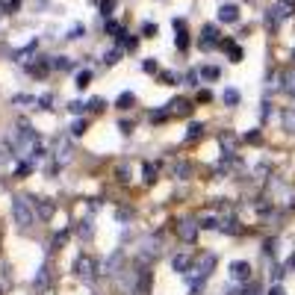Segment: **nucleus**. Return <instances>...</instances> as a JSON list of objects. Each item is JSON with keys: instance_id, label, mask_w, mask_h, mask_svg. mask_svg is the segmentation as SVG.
Masks as SVG:
<instances>
[{"instance_id": "f257e3e1", "label": "nucleus", "mask_w": 295, "mask_h": 295, "mask_svg": "<svg viewBox=\"0 0 295 295\" xmlns=\"http://www.w3.org/2000/svg\"><path fill=\"white\" fill-rule=\"evenodd\" d=\"M12 219H15V225H18L21 230H30V225H33V219H35V210L30 207L27 198H12Z\"/></svg>"}, {"instance_id": "f03ea898", "label": "nucleus", "mask_w": 295, "mask_h": 295, "mask_svg": "<svg viewBox=\"0 0 295 295\" xmlns=\"http://www.w3.org/2000/svg\"><path fill=\"white\" fill-rule=\"evenodd\" d=\"M98 260L92 257V254H80L77 260H74V275L80 278V281H86V284H95L98 281Z\"/></svg>"}, {"instance_id": "7ed1b4c3", "label": "nucleus", "mask_w": 295, "mask_h": 295, "mask_svg": "<svg viewBox=\"0 0 295 295\" xmlns=\"http://www.w3.org/2000/svg\"><path fill=\"white\" fill-rule=\"evenodd\" d=\"M198 230H201V225H198L195 219H180V222H174V233H177V239H183V242H195Z\"/></svg>"}, {"instance_id": "20e7f679", "label": "nucleus", "mask_w": 295, "mask_h": 295, "mask_svg": "<svg viewBox=\"0 0 295 295\" xmlns=\"http://www.w3.org/2000/svg\"><path fill=\"white\" fill-rule=\"evenodd\" d=\"M230 278H233L236 284H248V281H251V266H248L245 260H233V263H230Z\"/></svg>"}, {"instance_id": "39448f33", "label": "nucleus", "mask_w": 295, "mask_h": 295, "mask_svg": "<svg viewBox=\"0 0 295 295\" xmlns=\"http://www.w3.org/2000/svg\"><path fill=\"white\" fill-rule=\"evenodd\" d=\"M151 293V269L139 263V272H136V295H148Z\"/></svg>"}, {"instance_id": "423d86ee", "label": "nucleus", "mask_w": 295, "mask_h": 295, "mask_svg": "<svg viewBox=\"0 0 295 295\" xmlns=\"http://www.w3.org/2000/svg\"><path fill=\"white\" fill-rule=\"evenodd\" d=\"M33 210H35L41 219H50L56 207H53V201H50V198H35V201H33Z\"/></svg>"}, {"instance_id": "0eeeda50", "label": "nucleus", "mask_w": 295, "mask_h": 295, "mask_svg": "<svg viewBox=\"0 0 295 295\" xmlns=\"http://www.w3.org/2000/svg\"><path fill=\"white\" fill-rule=\"evenodd\" d=\"M171 269L180 272V275H189V272H192V260H189L186 254H174V257H171Z\"/></svg>"}, {"instance_id": "6e6552de", "label": "nucleus", "mask_w": 295, "mask_h": 295, "mask_svg": "<svg viewBox=\"0 0 295 295\" xmlns=\"http://www.w3.org/2000/svg\"><path fill=\"white\" fill-rule=\"evenodd\" d=\"M50 275H53V272H50V263H44V266L38 269V275H35L33 287H35V290H47V284H50Z\"/></svg>"}, {"instance_id": "1a4fd4ad", "label": "nucleus", "mask_w": 295, "mask_h": 295, "mask_svg": "<svg viewBox=\"0 0 295 295\" xmlns=\"http://www.w3.org/2000/svg\"><path fill=\"white\" fill-rule=\"evenodd\" d=\"M239 18V9L233 6V3H225L222 9H219V21H225V24H233Z\"/></svg>"}, {"instance_id": "9d476101", "label": "nucleus", "mask_w": 295, "mask_h": 295, "mask_svg": "<svg viewBox=\"0 0 295 295\" xmlns=\"http://www.w3.org/2000/svg\"><path fill=\"white\" fill-rule=\"evenodd\" d=\"M219 230H222V233H239V222H236L233 216H222V219H219Z\"/></svg>"}, {"instance_id": "9b49d317", "label": "nucleus", "mask_w": 295, "mask_h": 295, "mask_svg": "<svg viewBox=\"0 0 295 295\" xmlns=\"http://www.w3.org/2000/svg\"><path fill=\"white\" fill-rule=\"evenodd\" d=\"M171 174H174V177H180V180H186V177L192 174V165H189L186 160H177V163L171 165Z\"/></svg>"}, {"instance_id": "f8f14e48", "label": "nucleus", "mask_w": 295, "mask_h": 295, "mask_svg": "<svg viewBox=\"0 0 295 295\" xmlns=\"http://www.w3.org/2000/svg\"><path fill=\"white\" fill-rule=\"evenodd\" d=\"M168 112H177V115H189V112H192V106H189V100L177 98V100H171V103H168Z\"/></svg>"}, {"instance_id": "ddd939ff", "label": "nucleus", "mask_w": 295, "mask_h": 295, "mask_svg": "<svg viewBox=\"0 0 295 295\" xmlns=\"http://www.w3.org/2000/svg\"><path fill=\"white\" fill-rule=\"evenodd\" d=\"M133 103H136V95H133V92H121V95H118V100H115V106H118V109H130Z\"/></svg>"}, {"instance_id": "4468645a", "label": "nucleus", "mask_w": 295, "mask_h": 295, "mask_svg": "<svg viewBox=\"0 0 295 295\" xmlns=\"http://www.w3.org/2000/svg\"><path fill=\"white\" fill-rule=\"evenodd\" d=\"M92 233H95L92 222H89V219H83V222L77 225V236H80V239H92Z\"/></svg>"}, {"instance_id": "2eb2a0df", "label": "nucleus", "mask_w": 295, "mask_h": 295, "mask_svg": "<svg viewBox=\"0 0 295 295\" xmlns=\"http://www.w3.org/2000/svg\"><path fill=\"white\" fill-rule=\"evenodd\" d=\"M118 263H121V254L115 251V254L106 260V269H103V272H106V275H115V272H118Z\"/></svg>"}, {"instance_id": "dca6fc26", "label": "nucleus", "mask_w": 295, "mask_h": 295, "mask_svg": "<svg viewBox=\"0 0 295 295\" xmlns=\"http://www.w3.org/2000/svg\"><path fill=\"white\" fill-rule=\"evenodd\" d=\"M284 127H287L290 133H295V106L293 109H284Z\"/></svg>"}, {"instance_id": "f3484780", "label": "nucleus", "mask_w": 295, "mask_h": 295, "mask_svg": "<svg viewBox=\"0 0 295 295\" xmlns=\"http://www.w3.org/2000/svg\"><path fill=\"white\" fill-rule=\"evenodd\" d=\"M213 44H216V30L207 27V30H204V38H201V47H213Z\"/></svg>"}, {"instance_id": "a211bd4d", "label": "nucleus", "mask_w": 295, "mask_h": 295, "mask_svg": "<svg viewBox=\"0 0 295 295\" xmlns=\"http://www.w3.org/2000/svg\"><path fill=\"white\" fill-rule=\"evenodd\" d=\"M115 177H118L121 183H127V180H130V165H127V163H118V168H115Z\"/></svg>"}, {"instance_id": "6ab92c4d", "label": "nucleus", "mask_w": 295, "mask_h": 295, "mask_svg": "<svg viewBox=\"0 0 295 295\" xmlns=\"http://www.w3.org/2000/svg\"><path fill=\"white\" fill-rule=\"evenodd\" d=\"M201 136H204V124H192V127H189V133H186V139H189V142H195V139H201Z\"/></svg>"}, {"instance_id": "aec40b11", "label": "nucleus", "mask_w": 295, "mask_h": 295, "mask_svg": "<svg viewBox=\"0 0 295 295\" xmlns=\"http://www.w3.org/2000/svg\"><path fill=\"white\" fill-rule=\"evenodd\" d=\"M50 68H59V71H68V68H71V62H68L65 56H53V62H50Z\"/></svg>"}, {"instance_id": "412c9836", "label": "nucleus", "mask_w": 295, "mask_h": 295, "mask_svg": "<svg viewBox=\"0 0 295 295\" xmlns=\"http://www.w3.org/2000/svg\"><path fill=\"white\" fill-rule=\"evenodd\" d=\"M89 80H92V71H80L74 86H77V89H86V86H89Z\"/></svg>"}, {"instance_id": "4be33fe9", "label": "nucleus", "mask_w": 295, "mask_h": 295, "mask_svg": "<svg viewBox=\"0 0 295 295\" xmlns=\"http://www.w3.org/2000/svg\"><path fill=\"white\" fill-rule=\"evenodd\" d=\"M118 56H121V47H112V50L103 56V62H106V65H115V62H118Z\"/></svg>"}, {"instance_id": "5701e85b", "label": "nucleus", "mask_w": 295, "mask_h": 295, "mask_svg": "<svg viewBox=\"0 0 295 295\" xmlns=\"http://www.w3.org/2000/svg\"><path fill=\"white\" fill-rule=\"evenodd\" d=\"M222 98H225V103H239V92L236 89H225Z\"/></svg>"}, {"instance_id": "b1692460", "label": "nucleus", "mask_w": 295, "mask_h": 295, "mask_svg": "<svg viewBox=\"0 0 295 295\" xmlns=\"http://www.w3.org/2000/svg\"><path fill=\"white\" fill-rule=\"evenodd\" d=\"M201 77H204V80H216V77H219V68L207 65V68H201Z\"/></svg>"}, {"instance_id": "393cba45", "label": "nucleus", "mask_w": 295, "mask_h": 295, "mask_svg": "<svg viewBox=\"0 0 295 295\" xmlns=\"http://www.w3.org/2000/svg\"><path fill=\"white\" fill-rule=\"evenodd\" d=\"M121 44H124L127 50H136V44H139V38H136V35H124V38H121Z\"/></svg>"}, {"instance_id": "a878e982", "label": "nucleus", "mask_w": 295, "mask_h": 295, "mask_svg": "<svg viewBox=\"0 0 295 295\" xmlns=\"http://www.w3.org/2000/svg\"><path fill=\"white\" fill-rule=\"evenodd\" d=\"M86 133V121H74L71 124V136H83Z\"/></svg>"}, {"instance_id": "bb28decb", "label": "nucleus", "mask_w": 295, "mask_h": 295, "mask_svg": "<svg viewBox=\"0 0 295 295\" xmlns=\"http://www.w3.org/2000/svg\"><path fill=\"white\" fill-rule=\"evenodd\" d=\"M145 180H148V183H151V180H157V165L145 163Z\"/></svg>"}, {"instance_id": "cd10ccee", "label": "nucleus", "mask_w": 295, "mask_h": 295, "mask_svg": "<svg viewBox=\"0 0 295 295\" xmlns=\"http://www.w3.org/2000/svg\"><path fill=\"white\" fill-rule=\"evenodd\" d=\"M12 103H35V98H30V95H15Z\"/></svg>"}, {"instance_id": "c85d7f7f", "label": "nucleus", "mask_w": 295, "mask_h": 295, "mask_svg": "<svg viewBox=\"0 0 295 295\" xmlns=\"http://www.w3.org/2000/svg\"><path fill=\"white\" fill-rule=\"evenodd\" d=\"M106 30H109L112 35H121V24H115V21H106Z\"/></svg>"}, {"instance_id": "c756f323", "label": "nucleus", "mask_w": 295, "mask_h": 295, "mask_svg": "<svg viewBox=\"0 0 295 295\" xmlns=\"http://www.w3.org/2000/svg\"><path fill=\"white\" fill-rule=\"evenodd\" d=\"M228 47H230V59H233V62H239V59H242V50H239L236 44H228Z\"/></svg>"}, {"instance_id": "7c9ffc66", "label": "nucleus", "mask_w": 295, "mask_h": 295, "mask_svg": "<svg viewBox=\"0 0 295 295\" xmlns=\"http://www.w3.org/2000/svg\"><path fill=\"white\" fill-rule=\"evenodd\" d=\"M142 33H145V35H157V24H151V21H148V24L142 27Z\"/></svg>"}, {"instance_id": "2f4dec72", "label": "nucleus", "mask_w": 295, "mask_h": 295, "mask_svg": "<svg viewBox=\"0 0 295 295\" xmlns=\"http://www.w3.org/2000/svg\"><path fill=\"white\" fill-rule=\"evenodd\" d=\"M68 106H71V112H83V109H86V103H83V100H71Z\"/></svg>"}, {"instance_id": "473e14b6", "label": "nucleus", "mask_w": 295, "mask_h": 295, "mask_svg": "<svg viewBox=\"0 0 295 295\" xmlns=\"http://www.w3.org/2000/svg\"><path fill=\"white\" fill-rule=\"evenodd\" d=\"M30 168H33V165H30V163H18V168H15V171H18V174H21V177H24V174H30Z\"/></svg>"}, {"instance_id": "72a5a7b5", "label": "nucleus", "mask_w": 295, "mask_h": 295, "mask_svg": "<svg viewBox=\"0 0 295 295\" xmlns=\"http://www.w3.org/2000/svg\"><path fill=\"white\" fill-rule=\"evenodd\" d=\"M89 109H95V112H100V109H103V100H100V98H95V100L89 103Z\"/></svg>"}, {"instance_id": "f704fd0d", "label": "nucleus", "mask_w": 295, "mask_h": 295, "mask_svg": "<svg viewBox=\"0 0 295 295\" xmlns=\"http://www.w3.org/2000/svg\"><path fill=\"white\" fill-rule=\"evenodd\" d=\"M177 47H180V50L186 47V33H183V30H180V35H177Z\"/></svg>"}, {"instance_id": "c9c22d12", "label": "nucleus", "mask_w": 295, "mask_h": 295, "mask_svg": "<svg viewBox=\"0 0 295 295\" xmlns=\"http://www.w3.org/2000/svg\"><path fill=\"white\" fill-rule=\"evenodd\" d=\"M112 6H115V0H103V6H100V9H103V15H109V9H112Z\"/></svg>"}, {"instance_id": "e433bc0d", "label": "nucleus", "mask_w": 295, "mask_h": 295, "mask_svg": "<svg viewBox=\"0 0 295 295\" xmlns=\"http://www.w3.org/2000/svg\"><path fill=\"white\" fill-rule=\"evenodd\" d=\"M272 278H275V281H281V278H284V269H281V266H278V269H272Z\"/></svg>"}, {"instance_id": "4c0bfd02", "label": "nucleus", "mask_w": 295, "mask_h": 295, "mask_svg": "<svg viewBox=\"0 0 295 295\" xmlns=\"http://www.w3.org/2000/svg\"><path fill=\"white\" fill-rule=\"evenodd\" d=\"M269 295H287V293H284V287H272V290H269Z\"/></svg>"}, {"instance_id": "58836bf2", "label": "nucleus", "mask_w": 295, "mask_h": 295, "mask_svg": "<svg viewBox=\"0 0 295 295\" xmlns=\"http://www.w3.org/2000/svg\"><path fill=\"white\" fill-rule=\"evenodd\" d=\"M293 59H295V50H293Z\"/></svg>"}, {"instance_id": "ea45409f", "label": "nucleus", "mask_w": 295, "mask_h": 295, "mask_svg": "<svg viewBox=\"0 0 295 295\" xmlns=\"http://www.w3.org/2000/svg\"><path fill=\"white\" fill-rule=\"evenodd\" d=\"M293 98H295V95H293Z\"/></svg>"}]
</instances>
